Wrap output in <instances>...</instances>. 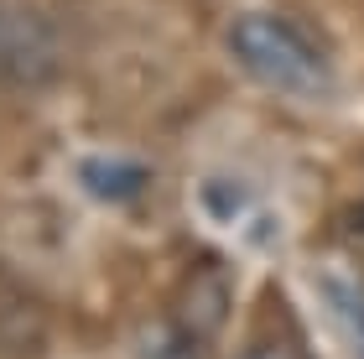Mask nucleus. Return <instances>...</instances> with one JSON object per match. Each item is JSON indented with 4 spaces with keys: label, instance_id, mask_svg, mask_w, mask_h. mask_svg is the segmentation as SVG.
<instances>
[{
    "label": "nucleus",
    "instance_id": "1",
    "mask_svg": "<svg viewBox=\"0 0 364 359\" xmlns=\"http://www.w3.org/2000/svg\"><path fill=\"white\" fill-rule=\"evenodd\" d=\"M229 58L240 63L245 78H255L271 94H291V100H323L333 84L323 47L307 37L296 21L276 11H240L224 31Z\"/></svg>",
    "mask_w": 364,
    "mask_h": 359
},
{
    "label": "nucleus",
    "instance_id": "2",
    "mask_svg": "<svg viewBox=\"0 0 364 359\" xmlns=\"http://www.w3.org/2000/svg\"><path fill=\"white\" fill-rule=\"evenodd\" d=\"M58 73V42L42 16L21 6H0V84L31 89Z\"/></svg>",
    "mask_w": 364,
    "mask_h": 359
},
{
    "label": "nucleus",
    "instance_id": "3",
    "mask_svg": "<svg viewBox=\"0 0 364 359\" xmlns=\"http://www.w3.org/2000/svg\"><path fill=\"white\" fill-rule=\"evenodd\" d=\"M78 183H84L94 198H105V203H130V198H141V193H146L151 172H146L141 161H130V156L99 151V156L78 161Z\"/></svg>",
    "mask_w": 364,
    "mask_h": 359
},
{
    "label": "nucleus",
    "instance_id": "4",
    "mask_svg": "<svg viewBox=\"0 0 364 359\" xmlns=\"http://www.w3.org/2000/svg\"><path fill=\"white\" fill-rule=\"evenodd\" d=\"M136 359H203V338L182 318H156L136 333Z\"/></svg>",
    "mask_w": 364,
    "mask_h": 359
},
{
    "label": "nucleus",
    "instance_id": "5",
    "mask_svg": "<svg viewBox=\"0 0 364 359\" xmlns=\"http://www.w3.org/2000/svg\"><path fill=\"white\" fill-rule=\"evenodd\" d=\"M328 307H333V318L349 328L354 354L364 359V291H359L354 282H338V276H328Z\"/></svg>",
    "mask_w": 364,
    "mask_h": 359
},
{
    "label": "nucleus",
    "instance_id": "6",
    "mask_svg": "<svg viewBox=\"0 0 364 359\" xmlns=\"http://www.w3.org/2000/svg\"><path fill=\"white\" fill-rule=\"evenodd\" d=\"M240 359H312L296 338H287V333H276V338H255L250 349H245Z\"/></svg>",
    "mask_w": 364,
    "mask_h": 359
}]
</instances>
